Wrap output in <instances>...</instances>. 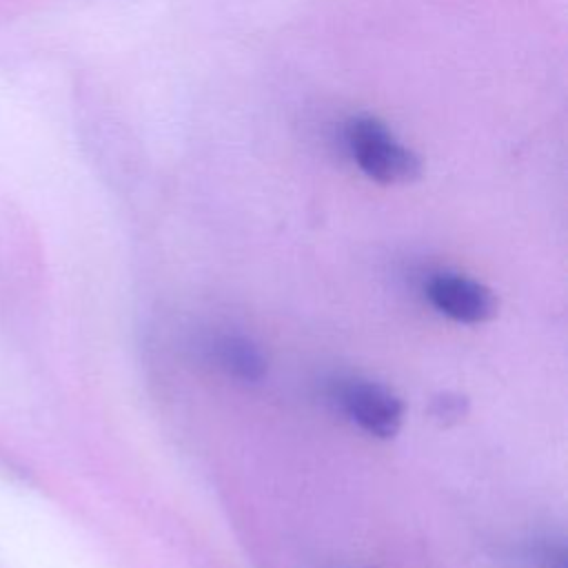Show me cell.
<instances>
[{
    "label": "cell",
    "mask_w": 568,
    "mask_h": 568,
    "mask_svg": "<svg viewBox=\"0 0 568 568\" xmlns=\"http://www.w3.org/2000/svg\"><path fill=\"white\" fill-rule=\"evenodd\" d=\"M344 146L359 171L379 184L408 182L419 173L417 155L371 115H357L344 124Z\"/></svg>",
    "instance_id": "1"
},
{
    "label": "cell",
    "mask_w": 568,
    "mask_h": 568,
    "mask_svg": "<svg viewBox=\"0 0 568 568\" xmlns=\"http://www.w3.org/2000/svg\"><path fill=\"white\" fill-rule=\"evenodd\" d=\"M335 399L339 408L366 433L388 439L404 419V406L399 397L382 384L368 379H346L337 384Z\"/></svg>",
    "instance_id": "2"
},
{
    "label": "cell",
    "mask_w": 568,
    "mask_h": 568,
    "mask_svg": "<svg viewBox=\"0 0 568 568\" xmlns=\"http://www.w3.org/2000/svg\"><path fill=\"white\" fill-rule=\"evenodd\" d=\"M426 297L446 317L464 324H481L497 313V300L488 286L457 273H437L426 284Z\"/></svg>",
    "instance_id": "3"
},
{
    "label": "cell",
    "mask_w": 568,
    "mask_h": 568,
    "mask_svg": "<svg viewBox=\"0 0 568 568\" xmlns=\"http://www.w3.org/2000/svg\"><path fill=\"white\" fill-rule=\"evenodd\" d=\"M211 355L217 366L240 382H260L266 371L262 351L242 335H220L211 342Z\"/></svg>",
    "instance_id": "4"
},
{
    "label": "cell",
    "mask_w": 568,
    "mask_h": 568,
    "mask_svg": "<svg viewBox=\"0 0 568 568\" xmlns=\"http://www.w3.org/2000/svg\"><path fill=\"white\" fill-rule=\"evenodd\" d=\"M433 415H435V417H439L442 422L459 419V417L464 415V397L444 395V397L435 399V406H433Z\"/></svg>",
    "instance_id": "5"
}]
</instances>
